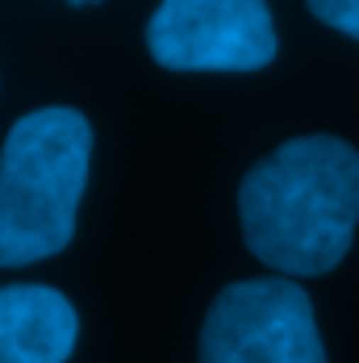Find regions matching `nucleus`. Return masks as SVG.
I'll list each match as a JSON object with an SVG mask.
<instances>
[{"label":"nucleus","instance_id":"4","mask_svg":"<svg viewBox=\"0 0 359 363\" xmlns=\"http://www.w3.org/2000/svg\"><path fill=\"white\" fill-rule=\"evenodd\" d=\"M146 50L167 72H259L276 59V30L259 0H163Z\"/></svg>","mask_w":359,"mask_h":363},{"label":"nucleus","instance_id":"2","mask_svg":"<svg viewBox=\"0 0 359 363\" xmlns=\"http://www.w3.org/2000/svg\"><path fill=\"white\" fill-rule=\"evenodd\" d=\"M92 167V125L79 109L46 105L13 121L0 146V267L59 255Z\"/></svg>","mask_w":359,"mask_h":363},{"label":"nucleus","instance_id":"1","mask_svg":"<svg viewBox=\"0 0 359 363\" xmlns=\"http://www.w3.org/2000/svg\"><path fill=\"white\" fill-rule=\"evenodd\" d=\"M247 251L280 276L334 272L359 225V150L334 134L276 146L238 184Z\"/></svg>","mask_w":359,"mask_h":363},{"label":"nucleus","instance_id":"6","mask_svg":"<svg viewBox=\"0 0 359 363\" xmlns=\"http://www.w3.org/2000/svg\"><path fill=\"white\" fill-rule=\"evenodd\" d=\"M309 13L318 21H326V26H334L338 34H347L359 42V0H314Z\"/></svg>","mask_w":359,"mask_h":363},{"label":"nucleus","instance_id":"3","mask_svg":"<svg viewBox=\"0 0 359 363\" xmlns=\"http://www.w3.org/2000/svg\"><path fill=\"white\" fill-rule=\"evenodd\" d=\"M201 363H326L314 301L297 280H238L201 326Z\"/></svg>","mask_w":359,"mask_h":363},{"label":"nucleus","instance_id":"5","mask_svg":"<svg viewBox=\"0 0 359 363\" xmlns=\"http://www.w3.org/2000/svg\"><path fill=\"white\" fill-rule=\"evenodd\" d=\"M79 338L75 305L50 284L0 289V363H67Z\"/></svg>","mask_w":359,"mask_h":363}]
</instances>
